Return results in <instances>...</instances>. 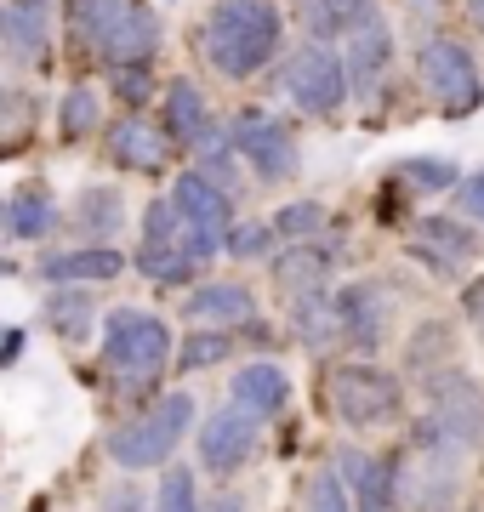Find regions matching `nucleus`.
Returning a JSON list of instances; mask_svg holds the SVG:
<instances>
[{
	"instance_id": "21",
	"label": "nucleus",
	"mask_w": 484,
	"mask_h": 512,
	"mask_svg": "<svg viewBox=\"0 0 484 512\" xmlns=\"http://www.w3.org/2000/svg\"><path fill=\"white\" fill-rule=\"evenodd\" d=\"M211 126H217V120H211V103H205L200 86H194V80H171L166 86V137L171 143L194 148Z\"/></svg>"
},
{
	"instance_id": "33",
	"label": "nucleus",
	"mask_w": 484,
	"mask_h": 512,
	"mask_svg": "<svg viewBox=\"0 0 484 512\" xmlns=\"http://www.w3.org/2000/svg\"><path fill=\"white\" fill-rule=\"evenodd\" d=\"M29 126H35V97L23 92V86H12V80H0V143L6 137L18 143Z\"/></svg>"
},
{
	"instance_id": "19",
	"label": "nucleus",
	"mask_w": 484,
	"mask_h": 512,
	"mask_svg": "<svg viewBox=\"0 0 484 512\" xmlns=\"http://www.w3.org/2000/svg\"><path fill=\"white\" fill-rule=\"evenodd\" d=\"M188 319H205V325H257V296L245 285H194L188 291Z\"/></svg>"
},
{
	"instance_id": "24",
	"label": "nucleus",
	"mask_w": 484,
	"mask_h": 512,
	"mask_svg": "<svg viewBox=\"0 0 484 512\" xmlns=\"http://www.w3.org/2000/svg\"><path fill=\"white\" fill-rule=\"evenodd\" d=\"M376 18V0H302V23L314 40L331 35H354L359 23Z\"/></svg>"
},
{
	"instance_id": "41",
	"label": "nucleus",
	"mask_w": 484,
	"mask_h": 512,
	"mask_svg": "<svg viewBox=\"0 0 484 512\" xmlns=\"http://www.w3.org/2000/svg\"><path fill=\"white\" fill-rule=\"evenodd\" d=\"M462 18H467V23H473V29L484 35V0H462Z\"/></svg>"
},
{
	"instance_id": "8",
	"label": "nucleus",
	"mask_w": 484,
	"mask_h": 512,
	"mask_svg": "<svg viewBox=\"0 0 484 512\" xmlns=\"http://www.w3.org/2000/svg\"><path fill=\"white\" fill-rule=\"evenodd\" d=\"M228 143H234V154L257 171L262 183H285V177L302 171V154H297V143H291V131L262 109L234 114V120H228Z\"/></svg>"
},
{
	"instance_id": "22",
	"label": "nucleus",
	"mask_w": 484,
	"mask_h": 512,
	"mask_svg": "<svg viewBox=\"0 0 484 512\" xmlns=\"http://www.w3.org/2000/svg\"><path fill=\"white\" fill-rule=\"evenodd\" d=\"M354 473V512H393V495H399V450L371 461H348Z\"/></svg>"
},
{
	"instance_id": "42",
	"label": "nucleus",
	"mask_w": 484,
	"mask_h": 512,
	"mask_svg": "<svg viewBox=\"0 0 484 512\" xmlns=\"http://www.w3.org/2000/svg\"><path fill=\"white\" fill-rule=\"evenodd\" d=\"M205 512H245V501H240V495H217Z\"/></svg>"
},
{
	"instance_id": "30",
	"label": "nucleus",
	"mask_w": 484,
	"mask_h": 512,
	"mask_svg": "<svg viewBox=\"0 0 484 512\" xmlns=\"http://www.w3.org/2000/svg\"><path fill=\"white\" fill-rule=\"evenodd\" d=\"M302 512H354V495H348V484H342V473H336V467H319V473L308 478Z\"/></svg>"
},
{
	"instance_id": "31",
	"label": "nucleus",
	"mask_w": 484,
	"mask_h": 512,
	"mask_svg": "<svg viewBox=\"0 0 484 512\" xmlns=\"http://www.w3.org/2000/svg\"><path fill=\"white\" fill-rule=\"evenodd\" d=\"M274 239H314L319 228H325V205L319 200H297V205H280L274 211Z\"/></svg>"
},
{
	"instance_id": "35",
	"label": "nucleus",
	"mask_w": 484,
	"mask_h": 512,
	"mask_svg": "<svg viewBox=\"0 0 484 512\" xmlns=\"http://www.w3.org/2000/svg\"><path fill=\"white\" fill-rule=\"evenodd\" d=\"M114 92H120V103H149V92H154V80H149V63H120L114 69Z\"/></svg>"
},
{
	"instance_id": "38",
	"label": "nucleus",
	"mask_w": 484,
	"mask_h": 512,
	"mask_svg": "<svg viewBox=\"0 0 484 512\" xmlns=\"http://www.w3.org/2000/svg\"><path fill=\"white\" fill-rule=\"evenodd\" d=\"M456 194H462V211H467V217H479V222H484V171L462 177V183H456Z\"/></svg>"
},
{
	"instance_id": "26",
	"label": "nucleus",
	"mask_w": 484,
	"mask_h": 512,
	"mask_svg": "<svg viewBox=\"0 0 484 512\" xmlns=\"http://www.w3.org/2000/svg\"><path fill=\"white\" fill-rule=\"evenodd\" d=\"M126 222V200H120V188H80V200H75V228L86 239H109L114 228Z\"/></svg>"
},
{
	"instance_id": "43",
	"label": "nucleus",
	"mask_w": 484,
	"mask_h": 512,
	"mask_svg": "<svg viewBox=\"0 0 484 512\" xmlns=\"http://www.w3.org/2000/svg\"><path fill=\"white\" fill-rule=\"evenodd\" d=\"M6 234H12V222H6V200H0V245H6Z\"/></svg>"
},
{
	"instance_id": "25",
	"label": "nucleus",
	"mask_w": 484,
	"mask_h": 512,
	"mask_svg": "<svg viewBox=\"0 0 484 512\" xmlns=\"http://www.w3.org/2000/svg\"><path fill=\"white\" fill-rule=\"evenodd\" d=\"M6 222H12V234L18 239H46L57 228V205H52V194L40 183H23L12 200H6Z\"/></svg>"
},
{
	"instance_id": "4",
	"label": "nucleus",
	"mask_w": 484,
	"mask_h": 512,
	"mask_svg": "<svg viewBox=\"0 0 484 512\" xmlns=\"http://www.w3.org/2000/svg\"><path fill=\"white\" fill-rule=\"evenodd\" d=\"M188 427H194V399L188 393H166V399H154L143 416L120 421L109 433V456L120 467H166L177 456V444L188 439Z\"/></svg>"
},
{
	"instance_id": "1",
	"label": "nucleus",
	"mask_w": 484,
	"mask_h": 512,
	"mask_svg": "<svg viewBox=\"0 0 484 512\" xmlns=\"http://www.w3.org/2000/svg\"><path fill=\"white\" fill-rule=\"evenodd\" d=\"M285 18L274 0H211L200 29V46L223 80H251L280 57Z\"/></svg>"
},
{
	"instance_id": "16",
	"label": "nucleus",
	"mask_w": 484,
	"mask_h": 512,
	"mask_svg": "<svg viewBox=\"0 0 484 512\" xmlns=\"http://www.w3.org/2000/svg\"><path fill=\"white\" fill-rule=\"evenodd\" d=\"M331 251L319 239H285V251L274 256V285L285 296H302V291H325L331 285Z\"/></svg>"
},
{
	"instance_id": "39",
	"label": "nucleus",
	"mask_w": 484,
	"mask_h": 512,
	"mask_svg": "<svg viewBox=\"0 0 484 512\" xmlns=\"http://www.w3.org/2000/svg\"><path fill=\"white\" fill-rule=\"evenodd\" d=\"M462 308H467V319L484 330V279H473V285L462 291Z\"/></svg>"
},
{
	"instance_id": "14",
	"label": "nucleus",
	"mask_w": 484,
	"mask_h": 512,
	"mask_svg": "<svg viewBox=\"0 0 484 512\" xmlns=\"http://www.w3.org/2000/svg\"><path fill=\"white\" fill-rule=\"evenodd\" d=\"M109 154L120 171H143V177H160L171 165V137L166 126H149L143 114H126L120 126H109Z\"/></svg>"
},
{
	"instance_id": "32",
	"label": "nucleus",
	"mask_w": 484,
	"mask_h": 512,
	"mask_svg": "<svg viewBox=\"0 0 484 512\" xmlns=\"http://www.w3.org/2000/svg\"><path fill=\"white\" fill-rule=\"evenodd\" d=\"M154 512H200V484L188 467H166L160 490H154Z\"/></svg>"
},
{
	"instance_id": "20",
	"label": "nucleus",
	"mask_w": 484,
	"mask_h": 512,
	"mask_svg": "<svg viewBox=\"0 0 484 512\" xmlns=\"http://www.w3.org/2000/svg\"><path fill=\"white\" fill-rule=\"evenodd\" d=\"M126 268V256L114 245H86V251H63V256H40L46 285H92V279H114Z\"/></svg>"
},
{
	"instance_id": "6",
	"label": "nucleus",
	"mask_w": 484,
	"mask_h": 512,
	"mask_svg": "<svg viewBox=\"0 0 484 512\" xmlns=\"http://www.w3.org/2000/svg\"><path fill=\"white\" fill-rule=\"evenodd\" d=\"M331 410L348 421V427L371 433V427L399 421L405 393H399V382H393L382 365H371V359H342V365L331 370Z\"/></svg>"
},
{
	"instance_id": "28",
	"label": "nucleus",
	"mask_w": 484,
	"mask_h": 512,
	"mask_svg": "<svg viewBox=\"0 0 484 512\" xmlns=\"http://www.w3.org/2000/svg\"><path fill=\"white\" fill-rule=\"evenodd\" d=\"M228 353H234V336H228V330H194L171 359H177L183 370H211V365H223Z\"/></svg>"
},
{
	"instance_id": "10",
	"label": "nucleus",
	"mask_w": 484,
	"mask_h": 512,
	"mask_svg": "<svg viewBox=\"0 0 484 512\" xmlns=\"http://www.w3.org/2000/svg\"><path fill=\"white\" fill-rule=\"evenodd\" d=\"M257 444H262V421L251 416V410H240V404H223V410L200 427V461L223 478L240 473L245 461L257 456Z\"/></svg>"
},
{
	"instance_id": "23",
	"label": "nucleus",
	"mask_w": 484,
	"mask_h": 512,
	"mask_svg": "<svg viewBox=\"0 0 484 512\" xmlns=\"http://www.w3.org/2000/svg\"><path fill=\"white\" fill-rule=\"evenodd\" d=\"M291 330L302 336L308 353H331L342 342V325H336V302L325 291H302L291 296Z\"/></svg>"
},
{
	"instance_id": "13",
	"label": "nucleus",
	"mask_w": 484,
	"mask_h": 512,
	"mask_svg": "<svg viewBox=\"0 0 484 512\" xmlns=\"http://www.w3.org/2000/svg\"><path fill=\"white\" fill-rule=\"evenodd\" d=\"M166 200L177 205V217H183L188 228H205V234H217V239L234 228V200H228V188L211 183L205 171H183V177L171 183Z\"/></svg>"
},
{
	"instance_id": "5",
	"label": "nucleus",
	"mask_w": 484,
	"mask_h": 512,
	"mask_svg": "<svg viewBox=\"0 0 484 512\" xmlns=\"http://www.w3.org/2000/svg\"><path fill=\"white\" fill-rule=\"evenodd\" d=\"M280 86H285V97H291L302 114H314V120L342 114V103H348V69H342V52H336L331 40H308V46H297V52L280 63Z\"/></svg>"
},
{
	"instance_id": "36",
	"label": "nucleus",
	"mask_w": 484,
	"mask_h": 512,
	"mask_svg": "<svg viewBox=\"0 0 484 512\" xmlns=\"http://www.w3.org/2000/svg\"><path fill=\"white\" fill-rule=\"evenodd\" d=\"M274 245V228L268 222H245V228H228L223 234V251H234V256H262Z\"/></svg>"
},
{
	"instance_id": "18",
	"label": "nucleus",
	"mask_w": 484,
	"mask_h": 512,
	"mask_svg": "<svg viewBox=\"0 0 484 512\" xmlns=\"http://www.w3.org/2000/svg\"><path fill=\"white\" fill-rule=\"evenodd\" d=\"M388 63H393L388 23H382V18L359 23V29H354V46H348V57H342V69H348V92H365V97H371V86L388 74Z\"/></svg>"
},
{
	"instance_id": "7",
	"label": "nucleus",
	"mask_w": 484,
	"mask_h": 512,
	"mask_svg": "<svg viewBox=\"0 0 484 512\" xmlns=\"http://www.w3.org/2000/svg\"><path fill=\"white\" fill-rule=\"evenodd\" d=\"M416 74H422L428 97L439 103V114H450V120H462V114H473L484 103L479 63H473V52H467L462 40H450V35L422 40V52H416Z\"/></svg>"
},
{
	"instance_id": "11",
	"label": "nucleus",
	"mask_w": 484,
	"mask_h": 512,
	"mask_svg": "<svg viewBox=\"0 0 484 512\" xmlns=\"http://www.w3.org/2000/svg\"><path fill=\"white\" fill-rule=\"evenodd\" d=\"M410 256L428 262L433 274H462L467 262H479V228L456 217H416L410 228Z\"/></svg>"
},
{
	"instance_id": "40",
	"label": "nucleus",
	"mask_w": 484,
	"mask_h": 512,
	"mask_svg": "<svg viewBox=\"0 0 484 512\" xmlns=\"http://www.w3.org/2000/svg\"><path fill=\"white\" fill-rule=\"evenodd\" d=\"M18 353H23V330L6 325L0 330V365H18Z\"/></svg>"
},
{
	"instance_id": "34",
	"label": "nucleus",
	"mask_w": 484,
	"mask_h": 512,
	"mask_svg": "<svg viewBox=\"0 0 484 512\" xmlns=\"http://www.w3.org/2000/svg\"><path fill=\"white\" fill-rule=\"evenodd\" d=\"M46 319H52L63 336H80V330L92 325V296L80 291V285H69V291H57L52 302H46Z\"/></svg>"
},
{
	"instance_id": "15",
	"label": "nucleus",
	"mask_w": 484,
	"mask_h": 512,
	"mask_svg": "<svg viewBox=\"0 0 484 512\" xmlns=\"http://www.w3.org/2000/svg\"><path fill=\"white\" fill-rule=\"evenodd\" d=\"M285 399H291V376H285L280 365H268V359H257V365H240V370H234L228 404H240V410H251L257 421H274V416L285 410Z\"/></svg>"
},
{
	"instance_id": "12",
	"label": "nucleus",
	"mask_w": 484,
	"mask_h": 512,
	"mask_svg": "<svg viewBox=\"0 0 484 512\" xmlns=\"http://www.w3.org/2000/svg\"><path fill=\"white\" fill-rule=\"evenodd\" d=\"M336 302V325H342V342L359 353H376L382 330H388V291L371 285V279H354L331 296Z\"/></svg>"
},
{
	"instance_id": "37",
	"label": "nucleus",
	"mask_w": 484,
	"mask_h": 512,
	"mask_svg": "<svg viewBox=\"0 0 484 512\" xmlns=\"http://www.w3.org/2000/svg\"><path fill=\"white\" fill-rule=\"evenodd\" d=\"M97 512H143V490L137 484H114V490H103Z\"/></svg>"
},
{
	"instance_id": "9",
	"label": "nucleus",
	"mask_w": 484,
	"mask_h": 512,
	"mask_svg": "<svg viewBox=\"0 0 484 512\" xmlns=\"http://www.w3.org/2000/svg\"><path fill=\"white\" fill-rule=\"evenodd\" d=\"M428 421L456 444V450L484 444V393L467 382L462 370H445V376L428 382Z\"/></svg>"
},
{
	"instance_id": "17",
	"label": "nucleus",
	"mask_w": 484,
	"mask_h": 512,
	"mask_svg": "<svg viewBox=\"0 0 484 512\" xmlns=\"http://www.w3.org/2000/svg\"><path fill=\"white\" fill-rule=\"evenodd\" d=\"M0 40L18 57H46L52 46V0H6L0 6Z\"/></svg>"
},
{
	"instance_id": "44",
	"label": "nucleus",
	"mask_w": 484,
	"mask_h": 512,
	"mask_svg": "<svg viewBox=\"0 0 484 512\" xmlns=\"http://www.w3.org/2000/svg\"><path fill=\"white\" fill-rule=\"evenodd\" d=\"M0 274H12V262H0Z\"/></svg>"
},
{
	"instance_id": "29",
	"label": "nucleus",
	"mask_w": 484,
	"mask_h": 512,
	"mask_svg": "<svg viewBox=\"0 0 484 512\" xmlns=\"http://www.w3.org/2000/svg\"><path fill=\"white\" fill-rule=\"evenodd\" d=\"M57 120H63V137H92V131L103 126V103H97L92 86H75V92L63 97Z\"/></svg>"
},
{
	"instance_id": "2",
	"label": "nucleus",
	"mask_w": 484,
	"mask_h": 512,
	"mask_svg": "<svg viewBox=\"0 0 484 512\" xmlns=\"http://www.w3.org/2000/svg\"><path fill=\"white\" fill-rule=\"evenodd\" d=\"M69 29L109 69H120V63H149L160 52V18H154L143 0H69Z\"/></svg>"
},
{
	"instance_id": "3",
	"label": "nucleus",
	"mask_w": 484,
	"mask_h": 512,
	"mask_svg": "<svg viewBox=\"0 0 484 512\" xmlns=\"http://www.w3.org/2000/svg\"><path fill=\"white\" fill-rule=\"evenodd\" d=\"M171 365V330L166 319H154L143 308H114L103 319V370H109L120 393L137 399V393H149Z\"/></svg>"
},
{
	"instance_id": "27",
	"label": "nucleus",
	"mask_w": 484,
	"mask_h": 512,
	"mask_svg": "<svg viewBox=\"0 0 484 512\" xmlns=\"http://www.w3.org/2000/svg\"><path fill=\"white\" fill-rule=\"evenodd\" d=\"M399 177H405L410 188H422V194H450V188L462 183L456 160H445V154H416V160L399 165Z\"/></svg>"
}]
</instances>
